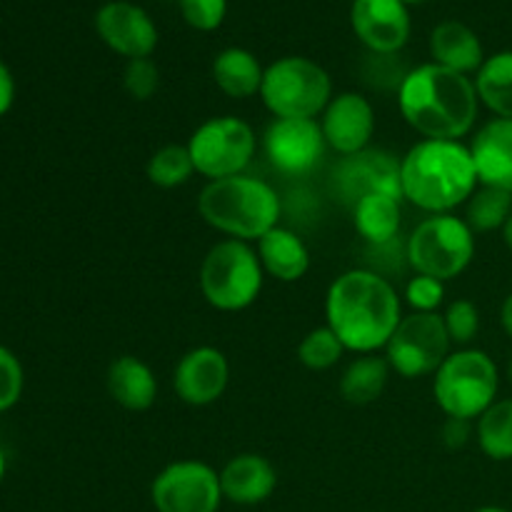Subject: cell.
I'll use <instances>...</instances> for the list:
<instances>
[{"instance_id":"1","label":"cell","mask_w":512,"mask_h":512,"mask_svg":"<svg viewBox=\"0 0 512 512\" xmlns=\"http://www.w3.org/2000/svg\"><path fill=\"white\" fill-rule=\"evenodd\" d=\"M325 318L345 350L358 355L378 353L385 350L403 320L398 290L373 270H348L328 288Z\"/></svg>"},{"instance_id":"2","label":"cell","mask_w":512,"mask_h":512,"mask_svg":"<svg viewBox=\"0 0 512 512\" xmlns=\"http://www.w3.org/2000/svg\"><path fill=\"white\" fill-rule=\"evenodd\" d=\"M398 105L405 123L433 140H460L478 120L475 80L438 63L410 70L398 88Z\"/></svg>"},{"instance_id":"3","label":"cell","mask_w":512,"mask_h":512,"mask_svg":"<svg viewBox=\"0 0 512 512\" xmlns=\"http://www.w3.org/2000/svg\"><path fill=\"white\" fill-rule=\"evenodd\" d=\"M470 145L423 138L400 158L403 200L430 215L453 213L478 190Z\"/></svg>"},{"instance_id":"4","label":"cell","mask_w":512,"mask_h":512,"mask_svg":"<svg viewBox=\"0 0 512 512\" xmlns=\"http://www.w3.org/2000/svg\"><path fill=\"white\" fill-rule=\"evenodd\" d=\"M280 210L273 185L245 173L210 180L198 198V213L210 228L245 243L278 228Z\"/></svg>"},{"instance_id":"5","label":"cell","mask_w":512,"mask_h":512,"mask_svg":"<svg viewBox=\"0 0 512 512\" xmlns=\"http://www.w3.org/2000/svg\"><path fill=\"white\" fill-rule=\"evenodd\" d=\"M265 270L258 250L245 240H220L200 265V290L203 298L223 313H238L250 308L263 290Z\"/></svg>"},{"instance_id":"6","label":"cell","mask_w":512,"mask_h":512,"mask_svg":"<svg viewBox=\"0 0 512 512\" xmlns=\"http://www.w3.org/2000/svg\"><path fill=\"white\" fill-rule=\"evenodd\" d=\"M498 365L475 348L455 350L435 373L433 395L448 418H480L498 398Z\"/></svg>"},{"instance_id":"7","label":"cell","mask_w":512,"mask_h":512,"mask_svg":"<svg viewBox=\"0 0 512 512\" xmlns=\"http://www.w3.org/2000/svg\"><path fill=\"white\" fill-rule=\"evenodd\" d=\"M260 98L275 118H318L333 100V80L315 60L288 55L265 68Z\"/></svg>"},{"instance_id":"8","label":"cell","mask_w":512,"mask_h":512,"mask_svg":"<svg viewBox=\"0 0 512 512\" xmlns=\"http://www.w3.org/2000/svg\"><path fill=\"white\" fill-rule=\"evenodd\" d=\"M408 263L418 275L453 280L468 270L475 258V233L465 218L453 213L428 215L408 238Z\"/></svg>"},{"instance_id":"9","label":"cell","mask_w":512,"mask_h":512,"mask_svg":"<svg viewBox=\"0 0 512 512\" xmlns=\"http://www.w3.org/2000/svg\"><path fill=\"white\" fill-rule=\"evenodd\" d=\"M255 148H258L255 130L235 115L205 120L188 140L195 173L205 175L208 180L233 178L243 173L255 158Z\"/></svg>"},{"instance_id":"10","label":"cell","mask_w":512,"mask_h":512,"mask_svg":"<svg viewBox=\"0 0 512 512\" xmlns=\"http://www.w3.org/2000/svg\"><path fill=\"white\" fill-rule=\"evenodd\" d=\"M450 335L440 313H410L385 345V360L400 378H425L438 373L450 355Z\"/></svg>"},{"instance_id":"11","label":"cell","mask_w":512,"mask_h":512,"mask_svg":"<svg viewBox=\"0 0 512 512\" xmlns=\"http://www.w3.org/2000/svg\"><path fill=\"white\" fill-rule=\"evenodd\" d=\"M150 500L158 512H218L220 475L200 460H178L155 475Z\"/></svg>"},{"instance_id":"12","label":"cell","mask_w":512,"mask_h":512,"mask_svg":"<svg viewBox=\"0 0 512 512\" xmlns=\"http://www.w3.org/2000/svg\"><path fill=\"white\" fill-rule=\"evenodd\" d=\"M325 135L318 118H275L263 133L270 165L285 175H305L323 160Z\"/></svg>"},{"instance_id":"13","label":"cell","mask_w":512,"mask_h":512,"mask_svg":"<svg viewBox=\"0 0 512 512\" xmlns=\"http://www.w3.org/2000/svg\"><path fill=\"white\" fill-rule=\"evenodd\" d=\"M333 185L350 208L370 193H385L403 200L400 160L383 148H365L340 158L333 173Z\"/></svg>"},{"instance_id":"14","label":"cell","mask_w":512,"mask_h":512,"mask_svg":"<svg viewBox=\"0 0 512 512\" xmlns=\"http://www.w3.org/2000/svg\"><path fill=\"white\" fill-rule=\"evenodd\" d=\"M95 30L113 53L123 58H150L158 45V28L140 5L110 0L95 15Z\"/></svg>"},{"instance_id":"15","label":"cell","mask_w":512,"mask_h":512,"mask_svg":"<svg viewBox=\"0 0 512 512\" xmlns=\"http://www.w3.org/2000/svg\"><path fill=\"white\" fill-rule=\"evenodd\" d=\"M320 128H323L328 148H333L343 158L355 155L370 148V140L375 135V110L365 95L348 90V93L333 95L328 108L320 113Z\"/></svg>"},{"instance_id":"16","label":"cell","mask_w":512,"mask_h":512,"mask_svg":"<svg viewBox=\"0 0 512 512\" xmlns=\"http://www.w3.org/2000/svg\"><path fill=\"white\" fill-rule=\"evenodd\" d=\"M350 25L375 55H395L410 38V13L403 0H355Z\"/></svg>"},{"instance_id":"17","label":"cell","mask_w":512,"mask_h":512,"mask_svg":"<svg viewBox=\"0 0 512 512\" xmlns=\"http://www.w3.org/2000/svg\"><path fill=\"white\" fill-rule=\"evenodd\" d=\"M230 380V365L223 350L200 345L178 360L173 373V388L183 403L205 408L223 398Z\"/></svg>"},{"instance_id":"18","label":"cell","mask_w":512,"mask_h":512,"mask_svg":"<svg viewBox=\"0 0 512 512\" xmlns=\"http://www.w3.org/2000/svg\"><path fill=\"white\" fill-rule=\"evenodd\" d=\"M480 185L512 193V118H493L470 143Z\"/></svg>"},{"instance_id":"19","label":"cell","mask_w":512,"mask_h":512,"mask_svg":"<svg viewBox=\"0 0 512 512\" xmlns=\"http://www.w3.org/2000/svg\"><path fill=\"white\" fill-rule=\"evenodd\" d=\"M278 475L268 458L255 453H240L220 470L223 498L235 505H258L273 495Z\"/></svg>"},{"instance_id":"20","label":"cell","mask_w":512,"mask_h":512,"mask_svg":"<svg viewBox=\"0 0 512 512\" xmlns=\"http://www.w3.org/2000/svg\"><path fill=\"white\" fill-rule=\"evenodd\" d=\"M108 393L120 408L133 410V413H143V410L153 408L155 398H158V378L150 370L148 363H143L135 355H120L110 363L108 378Z\"/></svg>"},{"instance_id":"21","label":"cell","mask_w":512,"mask_h":512,"mask_svg":"<svg viewBox=\"0 0 512 512\" xmlns=\"http://www.w3.org/2000/svg\"><path fill=\"white\" fill-rule=\"evenodd\" d=\"M430 55L433 63L463 75L478 73L485 63L483 43L475 30L460 20H445L430 33Z\"/></svg>"},{"instance_id":"22","label":"cell","mask_w":512,"mask_h":512,"mask_svg":"<svg viewBox=\"0 0 512 512\" xmlns=\"http://www.w3.org/2000/svg\"><path fill=\"white\" fill-rule=\"evenodd\" d=\"M260 265L280 283H295L310 270V250L303 238L288 228H273L258 240Z\"/></svg>"},{"instance_id":"23","label":"cell","mask_w":512,"mask_h":512,"mask_svg":"<svg viewBox=\"0 0 512 512\" xmlns=\"http://www.w3.org/2000/svg\"><path fill=\"white\" fill-rule=\"evenodd\" d=\"M265 68L250 50L225 48L213 60V80L228 98H253L263 88Z\"/></svg>"},{"instance_id":"24","label":"cell","mask_w":512,"mask_h":512,"mask_svg":"<svg viewBox=\"0 0 512 512\" xmlns=\"http://www.w3.org/2000/svg\"><path fill=\"white\" fill-rule=\"evenodd\" d=\"M403 200L385 193H370L353 205V223L368 243L385 245L398 235Z\"/></svg>"},{"instance_id":"25","label":"cell","mask_w":512,"mask_h":512,"mask_svg":"<svg viewBox=\"0 0 512 512\" xmlns=\"http://www.w3.org/2000/svg\"><path fill=\"white\" fill-rule=\"evenodd\" d=\"M390 373L393 370H390V363L385 360V355L383 358L375 353L360 355V358H355L345 368L343 378H340V395L350 405L375 403L383 395Z\"/></svg>"},{"instance_id":"26","label":"cell","mask_w":512,"mask_h":512,"mask_svg":"<svg viewBox=\"0 0 512 512\" xmlns=\"http://www.w3.org/2000/svg\"><path fill=\"white\" fill-rule=\"evenodd\" d=\"M480 103L488 105L498 118H512V50L485 58L475 78Z\"/></svg>"},{"instance_id":"27","label":"cell","mask_w":512,"mask_h":512,"mask_svg":"<svg viewBox=\"0 0 512 512\" xmlns=\"http://www.w3.org/2000/svg\"><path fill=\"white\" fill-rule=\"evenodd\" d=\"M468 208H465V223L473 233H493V230L505 228L512 215V193L490 185H480L470 195Z\"/></svg>"},{"instance_id":"28","label":"cell","mask_w":512,"mask_h":512,"mask_svg":"<svg viewBox=\"0 0 512 512\" xmlns=\"http://www.w3.org/2000/svg\"><path fill=\"white\" fill-rule=\"evenodd\" d=\"M478 445L490 460H512V400H495L480 415Z\"/></svg>"},{"instance_id":"29","label":"cell","mask_w":512,"mask_h":512,"mask_svg":"<svg viewBox=\"0 0 512 512\" xmlns=\"http://www.w3.org/2000/svg\"><path fill=\"white\" fill-rule=\"evenodd\" d=\"M148 180L158 188H180L195 175L193 158H190L188 145H163L155 150L148 160Z\"/></svg>"},{"instance_id":"30","label":"cell","mask_w":512,"mask_h":512,"mask_svg":"<svg viewBox=\"0 0 512 512\" xmlns=\"http://www.w3.org/2000/svg\"><path fill=\"white\" fill-rule=\"evenodd\" d=\"M343 353L345 345L340 343V338L328 325L313 328L298 345V360L308 370H330L340 363Z\"/></svg>"},{"instance_id":"31","label":"cell","mask_w":512,"mask_h":512,"mask_svg":"<svg viewBox=\"0 0 512 512\" xmlns=\"http://www.w3.org/2000/svg\"><path fill=\"white\" fill-rule=\"evenodd\" d=\"M443 320L445 330L450 335V343L468 345L480 330V310L473 300H455V303H450Z\"/></svg>"},{"instance_id":"32","label":"cell","mask_w":512,"mask_h":512,"mask_svg":"<svg viewBox=\"0 0 512 512\" xmlns=\"http://www.w3.org/2000/svg\"><path fill=\"white\" fill-rule=\"evenodd\" d=\"M123 88L128 90L130 98L150 100L160 88V70L153 58H135L128 60L123 70Z\"/></svg>"},{"instance_id":"33","label":"cell","mask_w":512,"mask_h":512,"mask_svg":"<svg viewBox=\"0 0 512 512\" xmlns=\"http://www.w3.org/2000/svg\"><path fill=\"white\" fill-rule=\"evenodd\" d=\"M445 300V283L430 275H418L405 285V303L413 308V313H438Z\"/></svg>"},{"instance_id":"34","label":"cell","mask_w":512,"mask_h":512,"mask_svg":"<svg viewBox=\"0 0 512 512\" xmlns=\"http://www.w3.org/2000/svg\"><path fill=\"white\" fill-rule=\"evenodd\" d=\"M178 3L185 23L203 33L220 28L228 13V0H178Z\"/></svg>"},{"instance_id":"35","label":"cell","mask_w":512,"mask_h":512,"mask_svg":"<svg viewBox=\"0 0 512 512\" xmlns=\"http://www.w3.org/2000/svg\"><path fill=\"white\" fill-rule=\"evenodd\" d=\"M23 393V368L8 348L0 345V413L13 408Z\"/></svg>"},{"instance_id":"36","label":"cell","mask_w":512,"mask_h":512,"mask_svg":"<svg viewBox=\"0 0 512 512\" xmlns=\"http://www.w3.org/2000/svg\"><path fill=\"white\" fill-rule=\"evenodd\" d=\"M470 423H473V420H463V418H448L445 420V425H443V443H445V448H450V450H458V448H463L465 443H468V438H470Z\"/></svg>"},{"instance_id":"37","label":"cell","mask_w":512,"mask_h":512,"mask_svg":"<svg viewBox=\"0 0 512 512\" xmlns=\"http://www.w3.org/2000/svg\"><path fill=\"white\" fill-rule=\"evenodd\" d=\"M15 98V83H13V75H10L8 65L0 60V115H5L13 105Z\"/></svg>"},{"instance_id":"38","label":"cell","mask_w":512,"mask_h":512,"mask_svg":"<svg viewBox=\"0 0 512 512\" xmlns=\"http://www.w3.org/2000/svg\"><path fill=\"white\" fill-rule=\"evenodd\" d=\"M500 320H503L505 333H508L510 338H512V293L508 295V298H505L503 310H500Z\"/></svg>"},{"instance_id":"39","label":"cell","mask_w":512,"mask_h":512,"mask_svg":"<svg viewBox=\"0 0 512 512\" xmlns=\"http://www.w3.org/2000/svg\"><path fill=\"white\" fill-rule=\"evenodd\" d=\"M503 238H505V245L512 250V215L508 218V223H505L503 228Z\"/></svg>"},{"instance_id":"40","label":"cell","mask_w":512,"mask_h":512,"mask_svg":"<svg viewBox=\"0 0 512 512\" xmlns=\"http://www.w3.org/2000/svg\"><path fill=\"white\" fill-rule=\"evenodd\" d=\"M3 475H5V455L3 450H0V480H3Z\"/></svg>"},{"instance_id":"41","label":"cell","mask_w":512,"mask_h":512,"mask_svg":"<svg viewBox=\"0 0 512 512\" xmlns=\"http://www.w3.org/2000/svg\"><path fill=\"white\" fill-rule=\"evenodd\" d=\"M475 512H508V510H503V508H493V505H490V508H480V510H475Z\"/></svg>"},{"instance_id":"42","label":"cell","mask_w":512,"mask_h":512,"mask_svg":"<svg viewBox=\"0 0 512 512\" xmlns=\"http://www.w3.org/2000/svg\"><path fill=\"white\" fill-rule=\"evenodd\" d=\"M403 3L405 5H408V3H420V0H403Z\"/></svg>"},{"instance_id":"43","label":"cell","mask_w":512,"mask_h":512,"mask_svg":"<svg viewBox=\"0 0 512 512\" xmlns=\"http://www.w3.org/2000/svg\"><path fill=\"white\" fill-rule=\"evenodd\" d=\"M508 373H510V380H512V360H510V368H508Z\"/></svg>"}]
</instances>
